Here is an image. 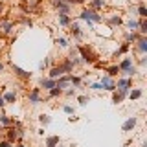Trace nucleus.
<instances>
[{"label": "nucleus", "instance_id": "obj_1", "mask_svg": "<svg viewBox=\"0 0 147 147\" xmlns=\"http://www.w3.org/2000/svg\"><path fill=\"white\" fill-rule=\"evenodd\" d=\"M79 18H83V20H92L94 24H101L103 22V17L98 11H94V9H83L79 13Z\"/></svg>", "mask_w": 147, "mask_h": 147}, {"label": "nucleus", "instance_id": "obj_2", "mask_svg": "<svg viewBox=\"0 0 147 147\" xmlns=\"http://www.w3.org/2000/svg\"><path fill=\"white\" fill-rule=\"evenodd\" d=\"M77 52H79V55H81V59H83L85 64H92V63H96V59H98V55L92 52V50H88L86 46H77Z\"/></svg>", "mask_w": 147, "mask_h": 147}, {"label": "nucleus", "instance_id": "obj_3", "mask_svg": "<svg viewBox=\"0 0 147 147\" xmlns=\"http://www.w3.org/2000/svg\"><path fill=\"white\" fill-rule=\"evenodd\" d=\"M99 85H101V90H107V92L116 90V81H114V77H110V76H103L99 79Z\"/></svg>", "mask_w": 147, "mask_h": 147}, {"label": "nucleus", "instance_id": "obj_4", "mask_svg": "<svg viewBox=\"0 0 147 147\" xmlns=\"http://www.w3.org/2000/svg\"><path fill=\"white\" fill-rule=\"evenodd\" d=\"M116 88L129 92V90L132 88V79H131V77H119V79L116 81Z\"/></svg>", "mask_w": 147, "mask_h": 147}, {"label": "nucleus", "instance_id": "obj_5", "mask_svg": "<svg viewBox=\"0 0 147 147\" xmlns=\"http://www.w3.org/2000/svg\"><path fill=\"white\" fill-rule=\"evenodd\" d=\"M28 101H30L31 105H39L42 103V98H40V88H33L28 94Z\"/></svg>", "mask_w": 147, "mask_h": 147}, {"label": "nucleus", "instance_id": "obj_6", "mask_svg": "<svg viewBox=\"0 0 147 147\" xmlns=\"http://www.w3.org/2000/svg\"><path fill=\"white\" fill-rule=\"evenodd\" d=\"M0 30H2L4 35H11L13 30H15V22L13 20H0Z\"/></svg>", "mask_w": 147, "mask_h": 147}, {"label": "nucleus", "instance_id": "obj_7", "mask_svg": "<svg viewBox=\"0 0 147 147\" xmlns=\"http://www.w3.org/2000/svg\"><path fill=\"white\" fill-rule=\"evenodd\" d=\"M134 44H136V50H138L142 55L147 53V35H140V37L136 39Z\"/></svg>", "mask_w": 147, "mask_h": 147}, {"label": "nucleus", "instance_id": "obj_8", "mask_svg": "<svg viewBox=\"0 0 147 147\" xmlns=\"http://www.w3.org/2000/svg\"><path fill=\"white\" fill-rule=\"evenodd\" d=\"M136 123H138V118H134V116L127 118L125 121H123V125H121V131H123V132H131L132 129L136 127Z\"/></svg>", "mask_w": 147, "mask_h": 147}, {"label": "nucleus", "instance_id": "obj_9", "mask_svg": "<svg viewBox=\"0 0 147 147\" xmlns=\"http://www.w3.org/2000/svg\"><path fill=\"white\" fill-rule=\"evenodd\" d=\"M13 74H15V77H18V79H30L31 77V74L30 72H26V70H22L20 66H17V64H13Z\"/></svg>", "mask_w": 147, "mask_h": 147}, {"label": "nucleus", "instance_id": "obj_10", "mask_svg": "<svg viewBox=\"0 0 147 147\" xmlns=\"http://www.w3.org/2000/svg\"><path fill=\"white\" fill-rule=\"evenodd\" d=\"M70 33L74 39H83V30L77 22H70Z\"/></svg>", "mask_w": 147, "mask_h": 147}, {"label": "nucleus", "instance_id": "obj_11", "mask_svg": "<svg viewBox=\"0 0 147 147\" xmlns=\"http://www.w3.org/2000/svg\"><path fill=\"white\" fill-rule=\"evenodd\" d=\"M39 85H40V88L50 90V88H53V86H55V79H52V77H40Z\"/></svg>", "mask_w": 147, "mask_h": 147}, {"label": "nucleus", "instance_id": "obj_12", "mask_svg": "<svg viewBox=\"0 0 147 147\" xmlns=\"http://www.w3.org/2000/svg\"><path fill=\"white\" fill-rule=\"evenodd\" d=\"M55 9H57V13H64V15H70L72 6H70L68 2H59L57 6H55Z\"/></svg>", "mask_w": 147, "mask_h": 147}, {"label": "nucleus", "instance_id": "obj_13", "mask_svg": "<svg viewBox=\"0 0 147 147\" xmlns=\"http://www.w3.org/2000/svg\"><path fill=\"white\" fill-rule=\"evenodd\" d=\"M88 6H90V9H94V11H99V9H103L107 6V0H90Z\"/></svg>", "mask_w": 147, "mask_h": 147}, {"label": "nucleus", "instance_id": "obj_14", "mask_svg": "<svg viewBox=\"0 0 147 147\" xmlns=\"http://www.w3.org/2000/svg\"><path fill=\"white\" fill-rule=\"evenodd\" d=\"M107 22H109V26L118 28V26H121V24H123V18L119 17V15H110V17L107 18Z\"/></svg>", "mask_w": 147, "mask_h": 147}, {"label": "nucleus", "instance_id": "obj_15", "mask_svg": "<svg viewBox=\"0 0 147 147\" xmlns=\"http://www.w3.org/2000/svg\"><path fill=\"white\" fill-rule=\"evenodd\" d=\"M57 22H59V26L66 28V26H70L72 18H70V15H64V13H59V17H57Z\"/></svg>", "mask_w": 147, "mask_h": 147}, {"label": "nucleus", "instance_id": "obj_16", "mask_svg": "<svg viewBox=\"0 0 147 147\" xmlns=\"http://www.w3.org/2000/svg\"><path fill=\"white\" fill-rule=\"evenodd\" d=\"M59 66L63 68V72H64V74H72V72H74V63L70 61V59H64V61L59 64Z\"/></svg>", "mask_w": 147, "mask_h": 147}, {"label": "nucleus", "instance_id": "obj_17", "mask_svg": "<svg viewBox=\"0 0 147 147\" xmlns=\"http://www.w3.org/2000/svg\"><path fill=\"white\" fill-rule=\"evenodd\" d=\"M59 142H61V140H59V136H48V138H46V142H44V147H57L59 145Z\"/></svg>", "mask_w": 147, "mask_h": 147}, {"label": "nucleus", "instance_id": "obj_18", "mask_svg": "<svg viewBox=\"0 0 147 147\" xmlns=\"http://www.w3.org/2000/svg\"><path fill=\"white\" fill-rule=\"evenodd\" d=\"M125 28H127V30L129 31H138V20H136V18H127V20H125Z\"/></svg>", "mask_w": 147, "mask_h": 147}, {"label": "nucleus", "instance_id": "obj_19", "mask_svg": "<svg viewBox=\"0 0 147 147\" xmlns=\"http://www.w3.org/2000/svg\"><path fill=\"white\" fill-rule=\"evenodd\" d=\"M132 64H134V63H132V59H131V57H123V59H121V63L118 64V68H119V72H123V70H127L129 66H132Z\"/></svg>", "mask_w": 147, "mask_h": 147}, {"label": "nucleus", "instance_id": "obj_20", "mask_svg": "<svg viewBox=\"0 0 147 147\" xmlns=\"http://www.w3.org/2000/svg\"><path fill=\"white\" fill-rule=\"evenodd\" d=\"M142 96H144V90H142V88H131V90H129V96H127V98H129V99H140Z\"/></svg>", "mask_w": 147, "mask_h": 147}, {"label": "nucleus", "instance_id": "obj_21", "mask_svg": "<svg viewBox=\"0 0 147 147\" xmlns=\"http://www.w3.org/2000/svg\"><path fill=\"white\" fill-rule=\"evenodd\" d=\"M61 76H64L61 66H53L52 70H50V74H48V77H52V79H57V77H61Z\"/></svg>", "mask_w": 147, "mask_h": 147}, {"label": "nucleus", "instance_id": "obj_22", "mask_svg": "<svg viewBox=\"0 0 147 147\" xmlns=\"http://www.w3.org/2000/svg\"><path fill=\"white\" fill-rule=\"evenodd\" d=\"M136 15L140 17V18H147V7H145L144 0H142V2L138 4V7H136Z\"/></svg>", "mask_w": 147, "mask_h": 147}, {"label": "nucleus", "instance_id": "obj_23", "mask_svg": "<svg viewBox=\"0 0 147 147\" xmlns=\"http://www.w3.org/2000/svg\"><path fill=\"white\" fill-rule=\"evenodd\" d=\"M138 33L147 35V18H140V20H138Z\"/></svg>", "mask_w": 147, "mask_h": 147}, {"label": "nucleus", "instance_id": "obj_24", "mask_svg": "<svg viewBox=\"0 0 147 147\" xmlns=\"http://www.w3.org/2000/svg\"><path fill=\"white\" fill-rule=\"evenodd\" d=\"M138 37H140V33H138V31H127L125 33V42H136V39Z\"/></svg>", "mask_w": 147, "mask_h": 147}, {"label": "nucleus", "instance_id": "obj_25", "mask_svg": "<svg viewBox=\"0 0 147 147\" xmlns=\"http://www.w3.org/2000/svg\"><path fill=\"white\" fill-rule=\"evenodd\" d=\"M81 81H83L81 76H74V74H70V85L74 86V88H79V86H81Z\"/></svg>", "mask_w": 147, "mask_h": 147}, {"label": "nucleus", "instance_id": "obj_26", "mask_svg": "<svg viewBox=\"0 0 147 147\" xmlns=\"http://www.w3.org/2000/svg\"><path fill=\"white\" fill-rule=\"evenodd\" d=\"M0 125L7 129V127H11V125H13V119L9 118V116H6V114H0Z\"/></svg>", "mask_w": 147, "mask_h": 147}, {"label": "nucleus", "instance_id": "obj_27", "mask_svg": "<svg viewBox=\"0 0 147 147\" xmlns=\"http://www.w3.org/2000/svg\"><path fill=\"white\" fill-rule=\"evenodd\" d=\"M2 98H4L6 103H15V101H17V94H15V92H6Z\"/></svg>", "mask_w": 147, "mask_h": 147}, {"label": "nucleus", "instance_id": "obj_28", "mask_svg": "<svg viewBox=\"0 0 147 147\" xmlns=\"http://www.w3.org/2000/svg\"><path fill=\"white\" fill-rule=\"evenodd\" d=\"M55 44L59 46V48H68V39H64V37H57V39H55Z\"/></svg>", "mask_w": 147, "mask_h": 147}, {"label": "nucleus", "instance_id": "obj_29", "mask_svg": "<svg viewBox=\"0 0 147 147\" xmlns=\"http://www.w3.org/2000/svg\"><path fill=\"white\" fill-rule=\"evenodd\" d=\"M105 72H107V76L114 77V76H118V74H119V68H118V64H114V66H109Z\"/></svg>", "mask_w": 147, "mask_h": 147}, {"label": "nucleus", "instance_id": "obj_30", "mask_svg": "<svg viewBox=\"0 0 147 147\" xmlns=\"http://www.w3.org/2000/svg\"><path fill=\"white\" fill-rule=\"evenodd\" d=\"M39 121H40V125H50V123H52V118H50L48 116V114H40V116H39Z\"/></svg>", "mask_w": 147, "mask_h": 147}, {"label": "nucleus", "instance_id": "obj_31", "mask_svg": "<svg viewBox=\"0 0 147 147\" xmlns=\"http://www.w3.org/2000/svg\"><path fill=\"white\" fill-rule=\"evenodd\" d=\"M123 99H125V98H123V96L119 94V92H116V90L112 92V103H116V105H119V103H121Z\"/></svg>", "mask_w": 147, "mask_h": 147}, {"label": "nucleus", "instance_id": "obj_32", "mask_svg": "<svg viewBox=\"0 0 147 147\" xmlns=\"http://www.w3.org/2000/svg\"><path fill=\"white\" fill-rule=\"evenodd\" d=\"M48 94H50V98H59V96L63 94V90H59L57 86H53V88H50V90H48Z\"/></svg>", "mask_w": 147, "mask_h": 147}, {"label": "nucleus", "instance_id": "obj_33", "mask_svg": "<svg viewBox=\"0 0 147 147\" xmlns=\"http://www.w3.org/2000/svg\"><path fill=\"white\" fill-rule=\"evenodd\" d=\"M129 48H131V44L129 42H123L121 46H119V50L116 52V55H121V53H125V52H129Z\"/></svg>", "mask_w": 147, "mask_h": 147}, {"label": "nucleus", "instance_id": "obj_34", "mask_svg": "<svg viewBox=\"0 0 147 147\" xmlns=\"http://www.w3.org/2000/svg\"><path fill=\"white\" fill-rule=\"evenodd\" d=\"M48 64H50V57H48V59H42V61H40V63H39V70H40V72H42V70H44V68H46V66H48Z\"/></svg>", "mask_w": 147, "mask_h": 147}, {"label": "nucleus", "instance_id": "obj_35", "mask_svg": "<svg viewBox=\"0 0 147 147\" xmlns=\"http://www.w3.org/2000/svg\"><path fill=\"white\" fill-rule=\"evenodd\" d=\"M77 101H79L81 107H85V105L88 103V98H86V96H79V98H77Z\"/></svg>", "mask_w": 147, "mask_h": 147}, {"label": "nucleus", "instance_id": "obj_36", "mask_svg": "<svg viewBox=\"0 0 147 147\" xmlns=\"http://www.w3.org/2000/svg\"><path fill=\"white\" fill-rule=\"evenodd\" d=\"M18 20H20L22 24H26V26H31V24H33V22H31V18H28V17H20Z\"/></svg>", "mask_w": 147, "mask_h": 147}, {"label": "nucleus", "instance_id": "obj_37", "mask_svg": "<svg viewBox=\"0 0 147 147\" xmlns=\"http://www.w3.org/2000/svg\"><path fill=\"white\" fill-rule=\"evenodd\" d=\"M138 64H140V66H145V64H147V55H145V53L142 55L140 59H138Z\"/></svg>", "mask_w": 147, "mask_h": 147}, {"label": "nucleus", "instance_id": "obj_38", "mask_svg": "<svg viewBox=\"0 0 147 147\" xmlns=\"http://www.w3.org/2000/svg\"><path fill=\"white\" fill-rule=\"evenodd\" d=\"M63 110L66 114H74V107H72V105H63Z\"/></svg>", "mask_w": 147, "mask_h": 147}, {"label": "nucleus", "instance_id": "obj_39", "mask_svg": "<svg viewBox=\"0 0 147 147\" xmlns=\"http://www.w3.org/2000/svg\"><path fill=\"white\" fill-rule=\"evenodd\" d=\"M28 6H30V9L37 7V6H39V0H28Z\"/></svg>", "mask_w": 147, "mask_h": 147}, {"label": "nucleus", "instance_id": "obj_40", "mask_svg": "<svg viewBox=\"0 0 147 147\" xmlns=\"http://www.w3.org/2000/svg\"><path fill=\"white\" fill-rule=\"evenodd\" d=\"M0 147H13V144L9 140H2V142H0Z\"/></svg>", "mask_w": 147, "mask_h": 147}, {"label": "nucleus", "instance_id": "obj_41", "mask_svg": "<svg viewBox=\"0 0 147 147\" xmlns=\"http://www.w3.org/2000/svg\"><path fill=\"white\" fill-rule=\"evenodd\" d=\"M90 88H92V90H101V85H99V81H98V83H92V85H90Z\"/></svg>", "mask_w": 147, "mask_h": 147}, {"label": "nucleus", "instance_id": "obj_42", "mask_svg": "<svg viewBox=\"0 0 147 147\" xmlns=\"http://www.w3.org/2000/svg\"><path fill=\"white\" fill-rule=\"evenodd\" d=\"M4 107H6V101H4V98L0 96V109H4Z\"/></svg>", "mask_w": 147, "mask_h": 147}, {"label": "nucleus", "instance_id": "obj_43", "mask_svg": "<svg viewBox=\"0 0 147 147\" xmlns=\"http://www.w3.org/2000/svg\"><path fill=\"white\" fill-rule=\"evenodd\" d=\"M4 70H6V64H4V63H0V74H2Z\"/></svg>", "mask_w": 147, "mask_h": 147}, {"label": "nucleus", "instance_id": "obj_44", "mask_svg": "<svg viewBox=\"0 0 147 147\" xmlns=\"http://www.w3.org/2000/svg\"><path fill=\"white\" fill-rule=\"evenodd\" d=\"M4 9H6V7H4V4H2V2H0V13H2V11H4Z\"/></svg>", "mask_w": 147, "mask_h": 147}, {"label": "nucleus", "instance_id": "obj_45", "mask_svg": "<svg viewBox=\"0 0 147 147\" xmlns=\"http://www.w3.org/2000/svg\"><path fill=\"white\" fill-rule=\"evenodd\" d=\"M13 147H28V145H24V144H17V145H13Z\"/></svg>", "mask_w": 147, "mask_h": 147}, {"label": "nucleus", "instance_id": "obj_46", "mask_svg": "<svg viewBox=\"0 0 147 147\" xmlns=\"http://www.w3.org/2000/svg\"><path fill=\"white\" fill-rule=\"evenodd\" d=\"M142 147H147V142H144V144H142Z\"/></svg>", "mask_w": 147, "mask_h": 147}]
</instances>
